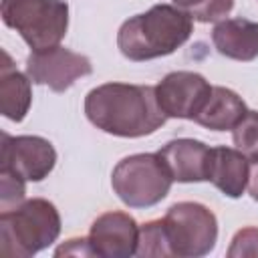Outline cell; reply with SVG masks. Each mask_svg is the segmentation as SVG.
Returning <instances> with one entry per match:
<instances>
[{
	"label": "cell",
	"instance_id": "obj_2",
	"mask_svg": "<svg viewBox=\"0 0 258 258\" xmlns=\"http://www.w3.org/2000/svg\"><path fill=\"white\" fill-rule=\"evenodd\" d=\"M191 28L187 12L171 4H155L121 24L117 46L129 60H151L175 52L189 38Z\"/></svg>",
	"mask_w": 258,
	"mask_h": 258
},
{
	"label": "cell",
	"instance_id": "obj_20",
	"mask_svg": "<svg viewBox=\"0 0 258 258\" xmlns=\"http://www.w3.org/2000/svg\"><path fill=\"white\" fill-rule=\"evenodd\" d=\"M258 258V228L248 226L236 232L228 248V258Z\"/></svg>",
	"mask_w": 258,
	"mask_h": 258
},
{
	"label": "cell",
	"instance_id": "obj_8",
	"mask_svg": "<svg viewBox=\"0 0 258 258\" xmlns=\"http://www.w3.org/2000/svg\"><path fill=\"white\" fill-rule=\"evenodd\" d=\"M56 163L52 143L38 135H8L2 133L0 169L12 171L26 181H42Z\"/></svg>",
	"mask_w": 258,
	"mask_h": 258
},
{
	"label": "cell",
	"instance_id": "obj_16",
	"mask_svg": "<svg viewBox=\"0 0 258 258\" xmlns=\"http://www.w3.org/2000/svg\"><path fill=\"white\" fill-rule=\"evenodd\" d=\"M137 256H171L167 246V236L163 228V220H151L139 228Z\"/></svg>",
	"mask_w": 258,
	"mask_h": 258
},
{
	"label": "cell",
	"instance_id": "obj_6",
	"mask_svg": "<svg viewBox=\"0 0 258 258\" xmlns=\"http://www.w3.org/2000/svg\"><path fill=\"white\" fill-rule=\"evenodd\" d=\"M163 228L169 254L177 258L206 256L218 240V220L214 212L198 202L173 204L163 218Z\"/></svg>",
	"mask_w": 258,
	"mask_h": 258
},
{
	"label": "cell",
	"instance_id": "obj_9",
	"mask_svg": "<svg viewBox=\"0 0 258 258\" xmlns=\"http://www.w3.org/2000/svg\"><path fill=\"white\" fill-rule=\"evenodd\" d=\"M212 95V85L200 75L191 71H175L165 75L157 87L155 97L165 113V117L175 119H196L204 109L208 97Z\"/></svg>",
	"mask_w": 258,
	"mask_h": 258
},
{
	"label": "cell",
	"instance_id": "obj_13",
	"mask_svg": "<svg viewBox=\"0 0 258 258\" xmlns=\"http://www.w3.org/2000/svg\"><path fill=\"white\" fill-rule=\"evenodd\" d=\"M212 42L222 56L254 60L258 56V22L248 18H226L212 30Z\"/></svg>",
	"mask_w": 258,
	"mask_h": 258
},
{
	"label": "cell",
	"instance_id": "obj_21",
	"mask_svg": "<svg viewBox=\"0 0 258 258\" xmlns=\"http://www.w3.org/2000/svg\"><path fill=\"white\" fill-rule=\"evenodd\" d=\"M54 256H95L89 238H71L67 240V244L58 246Z\"/></svg>",
	"mask_w": 258,
	"mask_h": 258
},
{
	"label": "cell",
	"instance_id": "obj_5",
	"mask_svg": "<svg viewBox=\"0 0 258 258\" xmlns=\"http://www.w3.org/2000/svg\"><path fill=\"white\" fill-rule=\"evenodd\" d=\"M171 175L157 153L123 157L111 175V185L129 208H149L161 202L171 187Z\"/></svg>",
	"mask_w": 258,
	"mask_h": 258
},
{
	"label": "cell",
	"instance_id": "obj_19",
	"mask_svg": "<svg viewBox=\"0 0 258 258\" xmlns=\"http://www.w3.org/2000/svg\"><path fill=\"white\" fill-rule=\"evenodd\" d=\"M24 181L26 179H22L20 175L0 169V208H2V212L12 210L22 204L24 194H26Z\"/></svg>",
	"mask_w": 258,
	"mask_h": 258
},
{
	"label": "cell",
	"instance_id": "obj_12",
	"mask_svg": "<svg viewBox=\"0 0 258 258\" xmlns=\"http://www.w3.org/2000/svg\"><path fill=\"white\" fill-rule=\"evenodd\" d=\"M250 177V159L232 147H212L210 149V167L208 181H212L224 196L240 198L248 187Z\"/></svg>",
	"mask_w": 258,
	"mask_h": 258
},
{
	"label": "cell",
	"instance_id": "obj_4",
	"mask_svg": "<svg viewBox=\"0 0 258 258\" xmlns=\"http://www.w3.org/2000/svg\"><path fill=\"white\" fill-rule=\"evenodd\" d=\"M2 20L16 30L32 50L56 46L69 28L64 0H2Z\"/></svg>",
	"mask_w": 258,
	"mask_h": 258
},
{
	"label": "cell",
	"instance_id": "obj_3",
	"mask_svg": "<svg viewBox=\"0 0 258 258\" xmlns=\"http://www.w3.org/2000/svg\"><path fill=\"white\" fill-rule=\"evenodd\" d=\"M60 234V216L54 204L32 198L0 214V256L28 258L50 246Z\"/></svg>",
	"mask_w": 258,
	"mask_h": 258
},
{
	"label": "cell",
	"instance_id": "obj_14",
	"mask_svg": "<svg viewBox=\"0 0 258 258\" xmlns=\"http://www.w3.org/2000/svg\"><path fill=\"white\" fill-rule=\"evenodd\" d=\"M32 93H30V79L22 75L10 54L2 50L0 62V113L10 121H22L30 109Z\"/></svg>",
	"mask_w": 258,
	"mask_h": 258
},
{
	"label": "cell",
	"instance_id": "obj_15",
	"mask_svg": "<svg viewBox=\"0 0 258 258\" xmlns=\"http://www.w3.org/2000/svg\"><path fill=\"white\" fill-rule=\"evenodd\" d=\"M246 111V103L238 93L226 87H212V95L194 121L212 131H228L238 125Z\"/></svg>",
	"mask_w": 258,
	"mask_h": 258
},
{
	"label": "cell",
	"instance_id": "obj_1",
	"mask_svg": "<svg viewBox=\"0 0 258 258\" xmlns=\"http://www.w3.org/2000/svg\"><path fill=\"white\" fill-rule=\"evenodd\" d=\"M87 119L101 131L117 137H143L165 123L155 87L105 83L85 97Z\"/></svg>",
	"mask_w": 258,
	"mask_h": 258
},
{
	"label": "cell",
	"instance_id": "obj_10",
	"mask_svg": "<svg viewBox=\"0 0 258 258\" xmlns=\"http://www.w3.org/2000/svg\"><path fill=\"white\" fill-rule=\"evenodd\" d=\"M137 242L139 226L125 212H105L91 224L89 244L95 256L129 258L137 252Z\"/></svg>",
	"mask_w": 258,
	"mask_h": 258
},
{
	"label": "cell",
	"instance_id": "obj_11",
	"mask_svg": "<svg viewBox=\"0 0 258 258\" xmlns=\"http://www.w3.org/2000/svg\"><path fill=\"white\" fill-rule=\"evenodd\" d=\"M210 149L206 143L198 139H173L165 143L157 155L167 167L173 181L191 183V181H208L210 167Z\"/></svg>",
	"mask_w": 258,
	"mask_h": 258
},
{
	"label": "cell",
	"instance_id": "obj_22",
	"mask_svg": "<svg viewBox=\"0 0 258 258\" xmlns=\"http://www.w3.org/2000/svg\"><path fill=\"white\" fill-rule=\"evenodd\" d=\"M248 191L252 196V200L258 202V161H254L250 165V177H248Z\"/></svg>",
	"mask_w": 258,
	"mask_h": 258
},
{
	"label": "cell",
	"instance_id": "obj_18",
	"mask_svg": "<svg viewBox=\"0 0 258 258\" xmlns=\"http://www.w3.org/2000/svg\"><path fill=\"white\" fill-rule=\"evenodd\" d=\"M173 4L198 22H216L234 8V0H173Z\"/></svg>",
	"mask_w": 258,
	"mask_h": 258
},
{
	"label": "cell",
	"instance_id": "obj_7",
	"mask_svg": "<svg viewBox=\"0 0 258 258\" xmlns=\"http://www.w3.org/2000/svg\"><path fill=\"white\" fill-rule=\"evenodd\" d=\"M91 60L64 46L32 50L26 58V75L36 85H46L54 93H64L75 81L91 75Z\"/></svg>",
	"mask_w": 258,
	"mask_h": 258
},
{
	"label": "cell",
	"instance_id": "obj_17",
	"mask_svg": "<svg viewBox=\"0 0 258 258\" xmlns=\"http://www.w3.org/2000/svg\"><path fill=\"white\" fill-rule=\"evenodd\" d=\"M236 149H240L250 161H258V111H246V115L232 129Z\"/></svg>",
	"mask_w": 258,
	"mask_h": 258
}]
</instances>
